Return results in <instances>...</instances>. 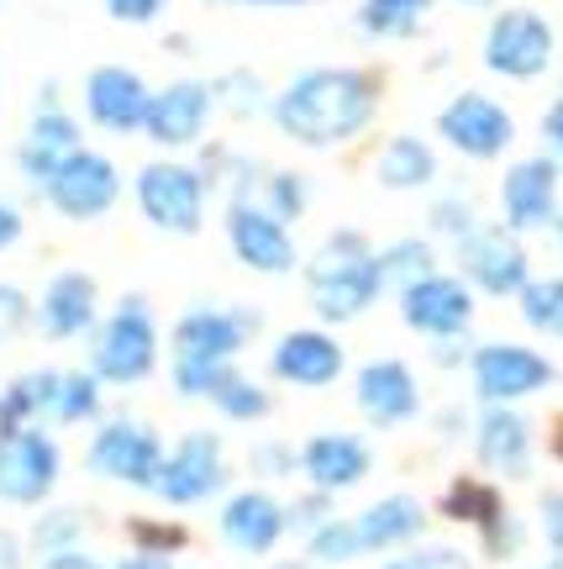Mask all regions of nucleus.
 I'll list each match as a JSON object with an SVG mask.
<instances>
[{
	"mask_svg": "<svg viewBox=\"0 0 563 569\" xmlns=\"http://www.w3.org/2000/svg\"><path fill=\"white\" fill-rule=\"evenodd\" d=\"M369 117H374V84L359 69H311L274 101L280 132L305 148H332V142L359 138Z\"/></svg>",
	"mask_w": 563,
	"mask_h": 569,
	"instance_id": "1",
	"label": "nucleus"
},
{
	"mask_svg": "<svg viewBox=\"0 0 563 569\" xmlns=\"http://www.w3.org/2000/svg\"><path fill=\"white\" fill-rule=\"evenodd\" d=\"M305 296L322 322H353L384 296L380 253L359 232H332L311 259H305Z\"/></svg>",
	"mask_w": 563,
	"mask_h": 569,
	"instance_id": "2",
	"label": "nucleus"
},
{
	"mask_svg": "<svg viewBox=\"0 0 563 569\" xmlns=\"http://www.w3.org/2000/svg\"><path fill=\"white\" fill-rule=\"evenodd\" d=\"M90 369L105 386H142L159 369V322L142 296H121L111 306V317L101 322L95 348H90Z\"/></svg>",
	"mask_w": 563,
	"mask_h": 569,
	"instance_id": "3",
	"label": "nucleus"
},
{
	"mask_svg": "<svg viewBox=\"0 0 563 569\" xmlns=\"http://www.w3.org/2000/svg\"><path fill=\"white\" fill-rule=\"evenodd\" d=\"M469 380L484 407H516L526 396H537L559 380V369L547 353L526 343H480L469 353Z\"/></svg>",
	"mask_w": 563,
	"mask_h": 569,
	"instance_id": "4",
	"label": "nucleus"
},
{
	"mask_svg": "<svg viewBox=\"0 0 563 569\" xmlns=\"http://www.w3.org/2000/svg\"><path fill=\"white\" fill-rule=\"evenodd\" d=\"M163 443L159 432L138 417H117L105 422L95 438H90V453H84V469L101 475V480H117V486H138L153 490L159 486V469H163Z\"/></svg>",
	"mask_w": 563,
	"mask_h": 569,
	"instance_id": "5",
	"label": "nucleus"
},
{
	"mask_svg": "<svg viewBox=\"0 0 563 569\" xmlns=\"http://www.w3.org/2000/svg\"><path fill=\"white\" fill-rule=\"evenodd\" d=\"M459 243V269L469 284H480L484 296H495V301H511V296H522L526 284H532V259H526V248L516 243V232L511 227H484L474 222Z\"/></svg>",
	"mask_w": 563,
	"mask_h": 569,
	"instance_id": "6",
	"label": "nucleus"
},
{
	"mask_svg": "<svg viewBox=\"0 0 563 569\" xmlns=\"http://www.w3.org/2000/svg\"><path fill=\"white\" fill-rule=\"evenodd\" d=\"M59 469H63L59 443H53L38 422L6 427V432H0V501H11V507H38V501L53 496Z\"/></svg>",
	"mask_w": 563,
	"mask_h": 569,
	"instance_id": "7",
	"label": "nucleus"
},
{
	"mask_svg": "<svg viewBox=\"0 0 563 569\" xmlns=\"http://www.w3.org/2000/svg\"><path fill=\"white\" fill-rule=\"evenodd\" d=\"M401 322L422 332L426 343H448V338H469L474 327V290L459 274H422L416 284L401 290Z\"/></svg>",
	"mask_w": 563,
	"mask_h": 569,
	"instance_id": "8",
	"label": "nucleus"
},
{
	"mask_svg": "<svg viewBox=\"0 0 563 569\" xmlns=\"http://www.w3.org/2000/svg\"><path fill=\"white\" fill-rule=\"evenodd\" d=\"M38 190L48 196L53 211L74 217V222H95V217H105V211L117 206L121 174H117V163L105 159V153L80 148V153H69V159H63L59 169L38 184Z\"/></svg>",
	"mask_w": 563,
	"mask_h": 569,
	"instance_id": "9",
	"label": "nucleus"
},
{
	"mask_svg": "<svg viewBox=\"0 0 563 569\" xmlns=\"http://www.w3.org/2000/svg\"><path fill=\"white\" fill-rule=\"evenodd\" d=\"M227 486V459H222V438L217 432H184L180 448H169V459L159 469V501L163 507H201L217 490Z\"/></svg>",
	"mask_w": 563,
	"mask_h": 569,
	"instance_id": "10",
	"label": "nucleus"
},
{
	"mask_svg": "<svg viewBox=\"0 0 563 569\" xmlns=\"http://www.w3.org/2000/svg\"><path fill=\"white\" fill-rule=\"evenodd\" d=\"M138 206L142 217L163 232H201L205 222V180L190 163H148L138 174Z\"/></svg>",
	"mask_w": 563,
	"mask_h": 569,
	"instance_id": "11",
	"label": "nucleus"
},
{
	"mask_svg": "<svg viewBox=\"0 0 563 569\" xmlns=\"http://www.w3.org/2000/svg\"><path fill=\"white\" fill-rule=\"evenodd\" d=\"M484 63L501 80H537L553 63V27L537 11H501L495 27L484 32Z\"/></svg>",
	"mask_w": 563,
	"mask_h": 569,
	"instance_id": "12",
	"label": "nucleus"
},
{
	"mask_svg": "<svg viewBox=\"0 0 563 569\" xmlns=\"http://www.w3.org/2000/svg\"><path fill=\"white\" fill-rule=\"evenodd\" d=\"M227 238H232L238 264H248L253 274H290L295 259H301V253H295V238H290V222L253 201H232V211H227Z\"/></svg>",
	"mask_w": 563,
	"mask_h": 569,
	"instance_id": "13",
	"label": "nucleus"
},
{
	"mask_svg": "<svg viewBox=\"0 0 563 569\" xmlns=\"http://www.w3.org/2000/svg\"><path fill=\"white\" fill-rule=\"evenodd\" d=\"M353 401L369 427H405L422 417V386L405 359H369L353 375Z\"/></svg>",
	"mask_w": 563,
	"mask_h": 569,
	"instance_id": "14",
	"label": "nucleus"
},
{
	"mask_svg": "<svg viewBox=\"0 0 563 569\" xmlns=\"http://www.w3.org/2000/svg\"><path fill=\"white\" fill-rule=\"evenodd\" d=\"M342 369H348V353L332 332L322 327H295V332H284L274 353H269V375L280 380V386H295V390H326L342 380Z\"/></svg>",
	"mask_w": 563,
	"mask_h": 569,
	"instance_id": "15",
	"label": "nucleus"
},
{
	"mask_svg": "<svg viewBox=\"0 0 563 569\" xmlns=\"http://www.w3.org/2000/svg\"><path fill=\"white\" fill-rule=\"evenodd\" d=\"M438 132L459 148L463 159H501L505 148H511V138H516V122H511V111L501 101L469 90V96H459L438 117Z\"/></svg>",
	"mask_w": 563,
	"mask_h": 569,
	"instance_id": "16",
	"label": "nucleus"
},
{
	"mask_svg": "<svg viewBox=\"0 0 563 569\" xmlns=\"http://www.w3.org/2000/svg\"><path fill=\"white\" fill-rule=\"evenodd\" d=\"M501 211L511 232H537V227L559 222V163L553 159L511 163L501 180Z\"/></svg>",
	"mask_w": 563,
	"mask_h": 569,
	"instance_id": "17",
	"label": "nucleus"
},
{
	"mask_svg": "<svg viewBox=\"0 0 563 569\" xmlns=\"http://www.w3.org/2000/svg\"><path fill=\"white\" fill-rule=\"evenodd\" d=\"M217 528H222V543L232 553L263 559V553L280 549V538L290 532V507H280L269 490H238L222 507Z\"/></svg>",
	"mask_w": 563,
	"mask_h": 569,
	"instance_id": "18",
	"label": "nucleus"
},
{
	"mask_svg": "<svg viewBox=\"0 0 563 569\" xmlns=\"http://www.w3.org/2000/svg\"><path fill=\"white\" fill-rule=\"evenodd\" d=\"M248 338H253V317L238 306H190L174 322V353H184V359L232 365Z\"/></svg>",
	"mask_w": 563,
	"mask_h": 569,
	"instance_id": "19",
	"label": "nucleus"
},
{
	"mask_svg": "<svg viewBox=\"0 0 563 569\" xmlns=\"http://www.w3.org/2000/svg\"><path fill=\"white\" fill-rule=\"evenodd\" d=\"M474 459L501 480L532 475V422L516 407H484L474 417Z\"/></svg>",
	"mask_w": 563,
	"mask_h": 569,
	"instance_id": "20",
	"label": "nucleus"
},
{
	"mask_svg": "<svg viewBox=\"0 0 563 569\" xmlns=\"http://www.w3.org/2000/svg\"><path fill=\"white\" fill-rule=\"evenodd\" d=\"M369 469H374V448L359 432H316L301 448V475L311 480V490H326V496L353 490Z\"/></svg>",
	"mask_w": 563,
	"mask_h": 569,
	"instance_id": "21",
	"label": "nucleus"
},
{
	"mask_svg": "<svg viewBox=\"0 0 563 569\" xmlns=\"http://www.w3.org/2000/svg\"><path fill=\"white\" fill-rule=\"evenodd\" d=\"M148 106H153L148 84L132 69H121V63H105V69H95L84 80V111L105 132H138V127H148Z\"/></svg>",
	"mask_w": 563,
	"mask_h": 569,
	"instance_id": "22",
	"label": "nucleus"
},
{
	"mask_svg": "<svg viewBox=\"0 0 563 569\" xmlns=\"http://www.w3.org/2000/svg\"><path fill=\"white\" fill-rule=\"evenodd\" d=\"M95 306H101V284L80 274V269H63L48 280L38 301V327L42 338H53V343H69V338H84L90 327H95Z\"/></svg>",
	"mask_w": 563,
	"mask_h": 569,
	"instance_id": "23",
	"label": "nucleus"
},
{
	"mask_svg": "<svg viewBox=\"0 0 563 569\" xmlns=\"http://www.w3.org/2000/svg\"><path fill=\"white\" fill-rule=\"evenodd\" d=\"M353 528H359L363 553H401L426 532V507L416 496L395 490V496H380L374 507H363Z\"/></svg>",
	"mask_w": 563,
	"mask_h": 569,
	"instance_id": "24",
	"label": "nucleus"
},
{
	"mask_svg": "<svg viewBox=\"0 0 563 569\" xmlns=\"http://www.w3.org/2000/svg\"><path fill=\"white\" fill-rule=\"evenodd\" d=\"M205 117H211V90L201 80H180L153 96L142 132L163 142V148H184V142H195L205 132Z\"/></svg>",
	"mask_w": 563,
	"mask_h": 569,
	"instance_id": "25",
	"label": "nucleus"
},
{
	"mask_svg": "<svg viewBox=\"0 0 563 569\" xmlns=\"http://www.w3.org/2000/svg\"><path fill=\"white\" fill-rule=\"evenodd\" d=\"M69 153H80V127L69 122L59 106H42L38 117H32L27 142H21V174L42 184L63 159H69Z\"/></svg>",
	"mask_w": 563,
	"mask_h": 569,
	"instance_id": "26",
	"label": "nucleus"
},
{
	"mask_svg": "<svg viewBox=\"0 0 563 569\" xmlns=\"http://www.w3.org/2000/svg\"><path fill=\"white\" fill-rule=\"evenodd\" d=\"M59 386L63 369H27V375H17L11 386L0 390V432L6 427H32L38 417H53Z\"/></svg>",
	"mask_w": 563,
	"mask_h": 569,
	"instance_id": "27",
	"label": "nucleus"
},
{
	"mask_svg": "<svg viewBox=\"0 0 563 569\" xmlns=\"http://www.w3.org/2000/svg\"><path fill=\"white\" fill-rule=\"evenodd\" d=\"M432 174H438V159H432V148H426L422 138L384 142V153H380V184H390V190H416V184H426Z\"/></svg>",
	"mask_w": 563,
	"mask_h": 569,
	"instance_id": "28",
	"label": "nucleus"
},
{
	"mask_svg": "<svg viewBox=\"0 0 563 569\" xmlns=\"http://www.w3.org/2000/svg\"><path fill=\"white\" fill-rule=\"evenodd\" d=\"M211 407L222 411L227 422H259V417H269V390L259 386V380H248L242 369H227V380L217 386V396H211Z\"/></svg>",
	"mask_w": 563,
	"mask_h": 569,
	"instance_id": "29",
	"label": "nucleus"
},
{
	"mask_svg": "<svg viewBox=\"0 0 563 569\" xmlns=\"http://www.w3.org/2000/svg\"><path fill=\"white\" fill-rule=\"evenodd\" d=\"M516 301H522V322L532 327V332H543V338H559L563 343V274H553V280H532Z\"/></svg>",
	"mask_w": 563,
	"mask_h": 569,
	"instance_id": "30",
	"label": "nucleus"
},
{
	"mask_svg": "<svg viewBox=\"0 0 563 569\" xmlns=\"http://www.w3.org/2000/svg\"><path fill=\"white\" fill-rule=\"evenodd\" d=\"M426 6L432 0H363V32H374V38H411L416 27H422Z\"/></svg>",
	"mask_w": 563,
	"mask_h": 569,
	"instance_id": "31",
	"label": "nucleus"
},
{
	"mask_svg": "<svg viewBox=\"0 0 563 569\" xmlns=\"http://www.w3.org/2000/svg\"><path fill=\"white\" fill-rule=\"evenodd\" d=\"M380 269H384V290L401 296L405 284H416L422 274H432L438 259H432V243H422V238H401V243H390L380 253Z\"/></svg>",
	"mask_w": 563,
	"mask_h": 569,
	"instance_id": "32",
	"label": "nucleus"
},
{
	"mask_svg": "<svg viewBox=\"0 0 563 569\" xmlns=\"http://www.w3.org/2000/svg\"><path fill=\"white\" fill-rule=\"evenodd\" d=\"M101 375L95 369H69L63 375V386H59V407H53V417H59L63 427H74V422H90L95 411H101Z\"/></svg>",
	"mask_w": 563,
	"mask_h": 569,
	"instance_id": "33",
	"label": "nucleus"
},
{
	"mask_svg": "<svg viewBox=\"0 0 563 569\" xmlns=\"http://www.w3.org/2000/svg\"><path fill=\"white\" fill-rule=\"evenodd\" d=\"M363 543H359V528H353V517H332L322 528L305 538V559L311 565H348V559H359Z\"/></svg>",
	"mask_w": 563,
	"mask_h": 569,
	"instance_id": "34",
	"label": "nucleus"
},
{
	"mask_svg": "<svg viewBox=\"0 0 563 569\" xmlns=\"http://www.w3.org/2000/svg\"><path fill=\"white\" fill-rule=\"evenodd\" d=\"M80 538H84V511L59 507V511H42L38 517V528H32V549H38L42 559H53V553L80 549Z\"/></svg>",
	"mask_w": 563,
	"mask_h": 569,
	"instance_id": "35",
	"label": "nucleus"
},
{
	"mask_svg": "<svg viewBox=\"0 0 563 569\" xmlns=\"http://www.w3.org/2000/svg\"><path fill=\"white\" fill-rule=\"evenodd\" d=\"M227 369H232V365H217V359H184V353H174L169 380H174V390H180V396H190V401H211V396H217V386L227 380Z\"/></svg>",
	"mask_w": 563,
	"mask_h": 569,
	"instance_id": "36",
	"label": "nucleus"
},
{
	"mask_svg": "<svg viewBox=\"0 0 563 569\" xmlns=\"http://www.w3.org/2000/svg\"><path fill=\"white\" fill-rule=\"evenodd\" d=\"M259 196H248L253 206H263V211H274V217H284V222H295L305 211V184L295 180V174H259Z\"/></svg>",
	"mask_w": 563,
	"mask_h": 569,
	"instance_id": "37",
	"label": "nucleus"
},
{
	"mask_svg": "<svg viewBox=\"0 0 563 569\" xmlns=\"http://www.w3.org/2000/svg\"><path fill=\"white\" fill-rule=\"evenodd\" d=\"M380 569H474V559L459 543H411L395 559H384Z\"/></svg>",
	"mask_w": 563,
	"mask_h": 569,
	"instance_id": "38",
	"label": "nucleus"
},
{
	"mask_svg": "<svg viewBox=\"0 0 563 569\" xmlns=\"http://www.w3.org/2000/svg\"><path fill=\"white\" fill-rule=\"evenodd\" d=\"M480 532H484V549H490V559H511V553H522V543H526V528L505 507L495 511Z\"/></svg>",
	"mask_w": 563,
	"mask_h": 569,
	"instance_id": "39",
	"label": "nucleus"
},
{
	"mask_svg": "<svg viewBox=\"0 0 563 569\" xmlns=\"http://www.w3.org/2000/svg\"><path fill=\"white\" fill-rule=\"evenodd\" d=\"M322 522H332V496L326 490H311V496H301L290 507V532H301V538H311Z\"/></svg>",
	"mask_w": 563,
	"mask_h": 569,
	"instance_id": "40",
	"label": "nucleus"
},
{
	"mask_svg": "<svg viewBox=\"0 0 563 569\" xmlns=\"http://www.w3.org/2000/svg\"><path fill=\"white\" fill-rule=\"evenodd\" d=\"M27 317H32V301L21 296L17 284H0V343L17 338L21 327H27Z\"/></svg>",
	"mask_w": 563,
	"mask_h": 569,
	"instance_id": "41",
	"label": "nucleus"
},
{
	"mask_svg": "<svg viewBox=\"0 0 563 569\" xmlns=\"http://www.w3.org/2000/svg\"><path fill=\"white\" fill-rule=\"evenodd\" d=\"M248 465H253V475H269V480H274V475H290V469H301V453H290L284 443H259Z\"/></svg>",
	"mask_w": 563,
	"mask_h": 569,
	"instance_id": "42",
	"label": "nucleus"
},
{
	"mask_svg": "<svg viewBox=\"0 0 563 569\" xmlns=\"http://www.w3.org/2000/svg\"><path fill=\"white\" fill-rule=\"evenodd\" d=\"M537 522H543V538L547 549L563 559V490H553V496H543V507H537Z\"/></svg>",
	"mask_w": 563,
	"mask_h": 569,
	"instance_id": "43",
	"label": "nucleus"
},
{
	"mask_svg": "<svg viewBox=\"0 0 563 569\" xmlns=\"http://www.w3.org/2000/svg\"><path fill=\"white\" fill-rule=\"evenodd\" d=\"M163 0H105V11L117 21H153Z\"/></svg>",
	"mask_w": 563,
	"mask_h": 569,
	"instance_id": "44",
	"label": "nucleus"
},
{
	"mask_svg": "<svg viewBox=\"0 0 563 569\" xmlns=\"http://www.w3.org/2000/svg\"><path fill=\"white\" fill-rule=\"evenodd\" d=\"M543 138H547V148H553V163L563 169V101L547 111V122H543Z\"/></svg>",
	"mask_w": 563,
	"mask_h": 569,
	"instance_id": "45",
	"label": "nucleus"
},
{
	"mask_svg": "<svg viewBox=\"0 0 563 569\" xmlns=\"http://www.w3.org/2000/svg\"><path fill=\"white\" fill-rule=\"evenodd\" d=\"M42 569H105L101 559H90L84 549H69V553H53V559H42Z\"/></svg>",
	"mask_w": 563,
	"mask_h": 569,
	"instance_id": "46",
	"label": "nucleus"
},
{
	"mask_svg": "<svg viewBox=\"0 0 563 569\" xmlns=\"http://www.w3.org/2000/svg\"><path fill=\"white\" fill-rule=\"evenodd\" d=\"M17 238H21V211L11 201H0V253L17 243Z\"/></svg>",
	"mask_w": 563,
	"mask_h": 569,
	"instance_id": "47",
	"label": "nucleus"
},
{
	"mask_svg": "<svg viewBox=\"0 0 563 569\" xmlns=\"http://www.w3.org/2000/svg\"><path fill=\"white\" fill-rule=\"evenodd\" d=\"M111 569H174V565H169V553H159V549H138V553H127V559L111 565Z\"/></svg>",
	"mask_w": 563,
	"mask_h": 569,
	"instance_id": "48",
	"label": "nucleus"
},
{
	"mask_svg": "<svg viewBox=\"0 0 563 569\" xmlns=\"http://www.w3.org/2000/svg\"><path fill=\"white\" fill-rule=\"evenodd\" d=\"M0 569H21V549L11 543V532H0Z\"/></svg>",
	"mask_w": 563,
	"mask_h": 569,
	"instance_id": "49",
	"label": "nucleus"
},
{
	"mask_svg": "<svg viewBox=\"0 0 563 569\" xmlns=\"http://www.w3.org/2000/svg\"><path fill=\"white\" fill-rule=\"evenodd\" d=\"M242 6H301V0H242Z\"/></svg>",
	"mask_w": 563,
	"mask_h": 569,
	"instance_id": "50",
	"label": "nucleus"
},
{
	"mask_svg": "<svg viewBox=\"0 0 563 569\" xmlns=\"http://www.w3.org/2000/svg\"><path fill=\"white\" fill-rule=\"evenodd\" d=\"M553 243H559V259H563V217L553 222Z\"/></svg>",
	"mask_w": 563,
	"mask_h": 569,
	"instance_id": "51",
	"label": "nucleus"
},
{
	"mask_svg": "<svg viewBox=\"0 0 563 569\" xmlns=\"http://www.w3.org/2000/svg\"><path fill=\"white\" fill-rule=\"evenodd\" d=\"M537 569H563V559H559V553H553V559H547V565H537Z\"/></svg>",
	"mask_w": 563,
	"mask_h": 569,
	"instance_id": "52",
	"label": "nucleus"
}]
</instances>
